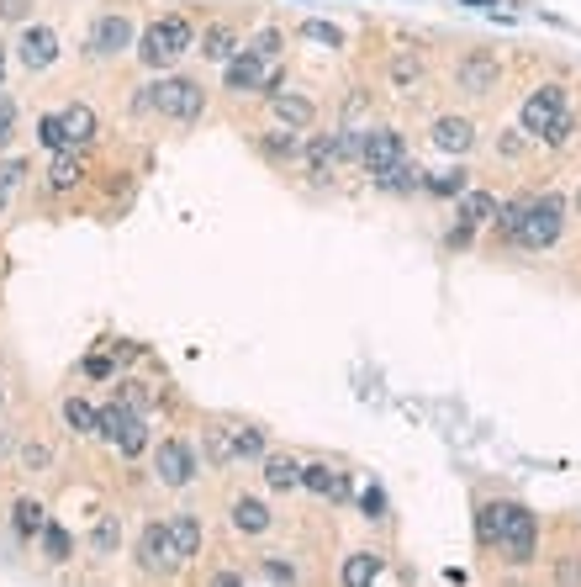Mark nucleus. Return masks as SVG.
<instances>
[{"mask_svg": "<svg viewBox=\"0 0 581 587\" xmlns=\"http://www.w3.org/2000/svg\"><path fill=\"white\" fill-rule=\"evenodd\" d=\"M529 201H534V196H513V201H502L497 217H492V223H497V238H513V244H518V228H523V212H529Z\"/></svg>", "mask_w": 581, "mask_h": 587, "instance_id": "30", "label": "nucleus"}, {"mask_svg": "<svg viewBox=\"0 0 581 587\" xmlns=\"http://www.w3.org/2000/svg\"><path fill=\"white\" fill-rule=\"evenodd\" d=\"M302 38H307V43H323V48H344V27H333V22H317V16H307V22H302Z\"/></svg>", "mask_w": 581, "mask_h": 587, "instance_id": "36", "label": "nucleus"}, {"mask_svg": "<svg viewBox=\"0 0 581 587\" xmlns=\"http://www.w3.org/2000/svg\"><path fill=\"white\" fill-rule=\"evenodd\" d=\"M228 90L233 96H254V90H265V59L243 48L238 59L228 64Z\"/></svg>", "mask_w": 581, "mask_h": 587, "instance_id": "14", "label": "nucleus"}, {"mask_svg": "<svg viewBox=\"0 0 581 587\" xmlns=\"http://www.w3.org/2000/svg\"><path fill=\"white\" fill-rule=\"evenodd\" d=\"M391 85H397L402 96H412V90L423 85V59H418L412 48H402L397 59H391Z\"/></svg>", "mask_w": 581, "mask_h": 587, "instance_id": "26", "label": "nucleus"}, {"mask_svg": "<svg viewBox=\"0 0 581 587\" xmlns=\"http://www.w3.org/2000/svg\"><path fill=\"white\" fill-rule=\"evenodd\" d=\"M80 180H85L80 154H74V149L53 154V164H48V186H53V191H69V186H80Z\"/></svg>", "mask_w": 581, "mask_h": 587, "instance_id": "24", "label": "nucleus"}, {"mask_svg": "<svg viewBox=\"0 0 581 587\" xmlns=\"http://www.w3.org/2000/svg\"><path fill=\"white\" fill-rule=\"evenodd\" d=\"M566 112V85H539L529 90V101H523V112H518V127L529 138H545V127Z\"/></svg>", "mask_w": 581, "mask_h": 587, "instance_id": "6", "label": "nucleus"}, {"mask_svg": "<svg viewBox=\"0 0 581 587\" xmlns=\"http://www.w3.org/2000/svg\"><path fill=\"white\" fill-rule=\"evenodd\" d=\"M11 524H16V535H43V529H48V513H43V503H37V498H22V503H16L11 508Z\"/></svg>", "mask_w": 581, "mask_h": 587, "instance_id": "29", "label": "nucleus"}, {"mask_svg": "<svg viewBox=\"0 0 581 587\" xmlns=\"http://www.w3.org/2000/svg\"><path fill=\"white\" fill-rule=\"evenodd\" d=\"M560 228H566V201H560L555 191L545 196H534L529 201V212H523V228H518V244L523 249H550Z\"/></svg>", "mask_w": 581, "mask_h": 587, "instance_id": "4", "label": "nucleus"}, {"mask_svg": "<svg viewBox=\"0 0 581 587\" xmlns=\"http://www.w3.org/2000/svg\"><path fill=\"white\" fill-rule=\"evenodd\" d=\"M265 572H270V582H286V587L296 582V566L280 561V556H265Z\"/></svg>", "mask_w": 581, "mask_h": 587, "instance_id": "44", "label": "nucleus"}, {"mask_svg": "<svg viewBox=\"0 0 581 587\" xmlns=\"http://www.w3.org/2000/svg\"><path fill=\"white\" fill-rule=\"evenodd\" d=\"M212 587H243V577H238V572H217Z\"/></svg>", "mask_w": 581, "mask_h": 587, "instance_id": "52", "label": "nucleus"}, {"mask_svg": "<svg viewBox=\"0 0 581 587\" xmlns=\"http://www.w3.org/2000/svg\"><path fill=\"white\" fill-rule=\"evenodd\" d=\"M576 212H581V186H576Z\"/></svg>", "mask_w": 581, "mask_h": 587, "instance_id": "55", "label": "nucleus"}, {"mask_svg": "<svg viewBox=\"0 0 581 587\" xmlns=\"http://www.w3.org/2000/svg\"><path fill=\"white\" fill-rule=\"evenodd\" d=\"M233 529H238V535H265V529H270V508L259 498H233Z\"/></svg>", "mask_w": 581, "mask_h": 587, "instance_id": "23", "label": "nucleus"}, {"mask_svg": "<svg viewBox=\"0 0 581 587\" xmlns=\"http://www.w3.org/2000/svg\"><path fill=\"white\" fill-rule=\"evenodd\" d=\"M428 138H434V149H444V154H465L476 143V127H471V117H439Z\"/></svg>", "mask_w": 581, "mask_h": 587, "instance_id": "16", "label": "nucleus"}, {"mask_svg": "<svg viewBox=\"0 0 581 587\" xmlns=\"http://www.w3.org/2000/svg\"><path fill=\"white\" fill-rule=\"evenodd\" d=\"M206 461H212V466L233 461V429H206Z\"/></svg>", "mask_w": 581, "mask_h": 587, "instance_id": "38", "label": "nucleus"}, {"mask_svg": "<svg viewBox=\"0 0 581 587\" xmlns=\"http://www.w3.org/2000/svg\"><path fill=\"white\" fill-rule=\"evenodd\" d=\"M302 487L317 492V498H333V503H344L349 498V476L339 466H328V461H312L302 466Z\"/></svg>", "mask_w": 581, "mask_h": 587, "instance_id": "13", "label": "nucleus"}, {"mask_svg": "<svg viewBox=\"0 0 581 587\" xmlns=\"http://www.w3.org/2000/svg\"><path fill=\"white\" fill-rule=\"evenodd\" d=\"M465 6H476V11H492V6H497V0H465Z\"/></svg>", "mask_w": 581, "mask_h": 587, "instance_id": "53", "label": "nucleus"}, {"mask_svg": "<svg viewBox=\"0 0 581 587\" xmlns=\"http://www.w3.org/2000/svg\"><path fill=\"white\" fill-rule=\"evenodd\" d=\"M101 434L127 455V461L148 450V424H143L138 408H127V402H111V408H101Z\"/></svg>", "mask_w": 581, "mask_h": 587, "instance_id": "5", "label": "nucleus"}, {"mask_svg": "<svg viewBox=\"0 0 581 587\" xmlns=\"http://www.w3.org/2000/svg\"><path fill=\"white\" fill-rule=\"evenodd\" d=\"M85 376H90V381H111V376H117V365H111L106 355H90V360H85Z\"/></svg>", "mask_w": 581, "mask_h": 587, "instance_id": "45", "label": "nucleus"}, {"mask_svg": "<svg viewBox=\"0 0 581 587\" xmlns=\"http://www.w3.org/2000/svg\"><path fill=\"white\" fill-rule=\"evenodd\" d=\"M270 106H275V122L291 127V133H307V127L317 122V106H312L307 96H291V90H280Z\"/></svg>", "mask_w": 581, "mask_h": 587, "instance_id": "17", "label": "nucleus"}, {"mask_svg": "<svg viewBox=\"0 0 581 587\" xmlns=\"http://www.w3.org/2000/svg\"><path fill=\"white\" fill-rule=\"evenodd\" d=\"M423 191L428 196H465V191H471V170H460V164H455V170H444V175H428Z\"/></svg>", "mask_w": 581, "mask_h": 587, "instance_id": "33", "label": "nucleus"}, {"mask_svg": "<svg viewBox=\"0 0 581 587\" xmlns=\"http://www.w3.org/2000/svg\"><path fill=\"white\" fill-rule=\"evenodd\" d=\"M376 186H381V191H391V196H412V191H423V186H428V175H423L412 159H397L386 175H376Z\"/></svg>", "mask_w": 581, "mask_h": 587, "instance_id": "18", "label": "nucleus"}, {"mask_svg": "<svg viewBox=\"0 0 581 587\" xmlns=\"http://www.w3.org/2000/svg\"><path fill=\"white\" fill-rule=\"evenodd\" d=\"M11 133H16V106H11L6 90H0V143H11Z\"/></svg>", "mask_w": 581, "mask_h": 587, "instance_id": "43", "label": "nucleus"}, {"mask_svg": "<svg viewBox=\"0 0 581 587\" xmlns=\"http://www.w3.org/2000/svg\"><path fill=\"white\" fill-rule=\"evenodd\" d=\"M571 133H576V117H571V112H560V117L545 127V143H550V149H560V143H571Z\"/></svg>", "mask_w": 581, "mask_h": 587, "instance_id": "41", "label": "nucleus"}, {"mask_svg": "<svg viewBox=\"0 0 581 587\" xmlns=\"http://www.w3.org/2000/svg\"><path fill=\"white\" fill-rule=\"evenodd\" d=\"M64 133H69V149H85L90 138H96V112H90L85 101H74V106H64Z\"/></svg>", "mask_w": 581, "mask_h": 587, "instance_id": "22", "label": "nucleus"}, {"mask_svg": "<svg viewBox=\"0 0 581 587\" xmlns=\"http://www.w3.org/2000/svg\"><path fill=\"white\" fill-rule=\"evenodd\" d=\"M497 75H502V64H497V53H465V59L455 64V85L465 90V96H486V90H497Z\"/></svg>", "mask_w": 581, "mask_h": 587, "instance_id": "10", "label": "nucleus"}, {"mask_svg": "<svg viewBox=\"0 0 581 587\" xmlns=\"http://www.w3.org/2000/svg\"><path fill=\"white\" fill-rule=\"evenodd\" d=\"M397 159H407V143H402L397 127H370V133H365V154H360V164L370 170V180L386 175Z\"/></svg>", "mask_w": 581, "mask_h": 587, "instance_id": "9", "label": "nucleus"}, {"mask_svg": "<svg viewBox=\"0 0 581 587\" xmlns=\"http://www.w3.org/2000/svg\"><path fill=\"white\" fill-rule=\"evenodd\" d=\"M185 48H196V27L185 22V16H159V22L138 38V59L148 69H164V64H175Z\"/></svg>", "mask_w": 581, "mask_h": 587, "instance_id": "2", "label": "nucleus"}, {"mask_svg": "<svg viewBox=\"0 0 581 587\" xmlns=\"http://www.w3.org/2000/svg\"><path fill=\"white\" fill-rule=\"evenodd\" d=\"M497 550L513 566H529L539 550V519L523 503H502V529H497Z\"/></svg>", "mask_w": 581, "mask_h": 587, "instance_id": "3", "label": "nucleus"}, {"mask_svg": "<svg viewBox=\"0 0 581 587\" xmlns=\"http://www.w3.org/2000/svg\"><path fill=\"white\" fill-rule=\"evenodd\" d=\"M280 48H286V38H280V32H275V27H265V32H259V38L249 43V53H259V59H265V64L275 59V53H280Z\"/></svg>", "mask_w": 581, "mask_h": 587, "instance_id": "40", "label": "nucleus"}, {"mask_svg": "<svg viewBox=\"0 0 581 587\" xmlns=\"http://www.w3.org/2000/svg\"><path fill=\"white\" fill-rule=\"evenodd\" d=\"M138 112H159V117H170V122H196L206 112V90L196 80H185V75H170V80H159V85L143 90Z\"/></svg>", "mask_w": 581, "mask_h": 587, "instance_id": "1", "label": "nucleus"}, {"mask_svg": "<svg viewBox=\"0 0 581 587\" xmlns=\"http://www.w3.org/2000/svg\"><path fill=\"white\" fill-rule=\"evenodd\" d=\"M16 180H22V159H6V164H0V196H6Z\"/></svg>", "mask_w": 581, "mask_h": 587, "instance_id": "46", "label": "nucleus"}, {"mask_svg": "<svg viewBox=\"0 0 581 587\" xmlns=\"http://www.w3.org/2000/svg\"><path fill=\"white\" fill-rule=\"evenodd\" d=\"M0 201H6V196H0Z\"/></svg>", "mask_w": 581, "mask_h": 587, "instance_id": "56", "label": "nucleus"}, {"mask_svg": "<svg viewBox=\"0 0 581 587\" xmlns=\"http://www.w3.org/2000/svg\"><path fill=\"white\" fill-rule=\"evenodd\" d=\"M455 217H460L465 228L492 223V217H497V196L492 191H465V196H455Z\"/></svg>", "mask_w": 581, "mask_h": 587, "instance_id": "19", "label": "nucleus"}, {"mask_svg": "<svg viewBox=\"0 0 581 587\" xmlns=\"http://www.w3.org/2000/svg\"><path fill=\"white\" fill-rule=\"evenodd\" d=\"M138 566L143 572H170L175 561V545H170V524H148L143 540H138Z\"/></svg>", "mask_w": 581, "mask_h": 587, "instance_id": "11", "label": "nucleus"}, {"mask_svg": "<svg viewBox=\"0 0 581 587\" xmlns=\"http://www.w3.org/2000/svg\"><path fill=\"white\" fill-rule=\"evenodd\" d=\"M259 149H265V159H296V154H302V133L280 127V133H275V138H265Z\"/></svg>", "mask_w": 581, "mask_h": 587, "instance_id": "35", "label": "nucleus"}, {"mask_svg": "<svg viewBox=\"0 0 581 587\" xmlns=\"http://www.w3.org/2000/svg\"><path fill=\"white\" fill-rule=\"evenodd\" d=\"M360 508H365V519H386V492H381V487H365Z\"/></svg>", "mask_w": 581, "mask_h": 587, "instance_id": "42", "label": "nucleus"}, {"mask_svg": "<svg viewBox=\"0 0 581 587\" xmlns=\"http://www.w3.org/2000/svg\"><path fill=\"white\" fill-rule=\"evenodd\" d=\"M16 53H22L27 69H48L53 59H59V32L53 27H27L22 43H16Z\"/></svg>", "mask_w": 581, "mask_h": 587, "instance_id": "12", "label": "nucleus"}, {"mask_svg": "<svg viewBox=\"0 0 581 587\" xmlns=\"http://www.w3.org/2000/svg\"><path fill=\"white\" fill-rule=\"evenodd\" d=\"M471 233H476V228L455 223V228H449V238H444V244H449V249H465V244H471Z\"/></svg>", "mask_w": 581, "mask_h": 587, "instance_id": "49", "label": "nucleus"}, {"mask_svg": "<svg viewBox=\"0 0 581 587\" xmlns=\"http://www.w3.org/2000/svg\"><path fill=\"white\" fill-rule=\"evenodd\" d=\"M117 545H122V519L117 513H101L96 529H90V550H96V556H111Z\"/></svg>", "mask_w": 581, "mask_h": 587, "instance_id": "32", "label": "nucleus"}, {"mask_svg": "<svg viewBox=\"0 0 581 587\" xmlns=\"http://www.w3.org/2000/svg\"><path fill=\"white\" fill-rule=\"evenodd\" d=\"M122 402H127V408H138V413L148 408V397L138 392V381H122Z\"/></svg>", "mask_w": 581, "mask_h": 587, "instance_id": "48", "label": "nucleus"}, {"mask_svg": "<svg viewBox=\"0 0 581 587\" xmlns=\"http://www.w3.org/2000/svg\"><path fill=\"white\" fill-rule=\"evenodd\" d=\"M122 48H133V22H127L122 11H101L96 22H90V53H96V59H117Z\"/></svg>", "mask_w": 581, "mask_h": 587, "instance_id": "8", "label": "nucleus"}, {"mask_svg": "<svg viewBox=\"0 0 581 587\" xmlns=\"http://www.w3.org/2000/svg\"><path fill=\"white\" fill-rule=\"evenodd\" d=\"M0 11H6L11 22H22V16H27V0H6V6H0Z\"/></svg>", "mask_w": 581, "mask_h": 587, "instance_id": "51", "label": "nucleus"}, {"mask_svg": "<svg viewBox=\"0 0 581 587\" xmlns=\"http://www.w3.org/2000/svg\"><path fill=\"white\" fill-rule=\"evenodd\" d=\"M265 487L270 492L302 487V461H296V455H265Z\"/></svg>", "mask_w": 581, "mask_h": 587, "instance_id": "21", "label": "nucleus"}, {"mask_svg": "<svg viewBox=\"0 0 581 587\" xmlns=\"http://www.w3.org/2000/svg\"><path fill=\"white\" fill-rule=\"evenodd\" d=\"M170 545H175V561H191L201 550V519L196 513H175L170 519Z\"/></svg>", "mask_w": 581, "mask_h": 587, "instance_id": "20", "label": "nucleus"}, {"mask_svg": "<svg viewBox=\"0 0 581 587\" xmlns=\"http://www.w3.org/2000/svg\"><path fill=\"white\" fill-rule=\"evenodd\" d=\"M265 429L254 424H233V461H265Z\"/></svg>", "mask_w": 581, "mask_h": 587, "instance_id": "27", "label": "nucleus"}, {"mask_svg": "<svg viewBox=\"0 0 581 587\" xmlns=\"http://www.w3.org/2000/svg\"><path fill=\"white\" fill-rule=\"evenodd\" d=\"M22 461H27V466H48V450H43V445H27Z\"/></svg>", "mask_w": 581, "mask_h": 587, "instance_id": "50", "label": "nucleus"}, {"mask_svg": "<svg viewBox=\"0 0 581 587\" xmlns=\"http://www.w3.org/2000/svg\"><path fill=\"white\" fill-rule=\"evenodd\" d=\"M581 582V556H566L560 561V587H576Z\"/></svg>", "mask_w": 581, "mask_h": 587, "instance_id": "47", "label": "nucleus"}, {"mask_svg": "<svg viewBox=\"0 0 581 587\" xmlns=\"http://www.w3.org/2000/svg\"><path fill=\"white\" fill-rule=\"evenodd\" d=\"M344 164V143H339V133H317L312 143H307V170H312V180H328L333 170Z\"/></svg>", "mask_w": 581, "mask_h": 587, "instance_id": "15", "label": "nucleus"}, {"mask_svg": "<svg viewBox=\"0 0 581 587\" xmlns=\"http://www.w3.org/2000/svg\"><path fill=\"white\" fill-rule=\"evenodd\" d=\"M154 476L164 487H185L196 476V450L185 445V439H159L154 450Z\"/></svg>", "mask_w": 581, "mask_h": 587, "instance_id": "7", "label": "nucleus"}, {"mask_svg": "<svg viewBox=\"0 0 581 587\" xmlns=\"http://www.w3.org/2000/svg\"><path fill=\"white\" fill-rule=\"evenodd\" d=\"M497 529H502V503H481L476 508V535H481V545H497Z\"/></svg>", "mask_w": 581, "mask_h": 587, "instance_id": "39", "label": "nucleus"}, {"mask_svg": "<svg viewBox=\"0 0 581 587\" xmlns=\"http://www.w3.org/2000/svg\"><path fill=\"white\" fill-rule=\"evenodd\" d=\"M381 577V556H370V550H354L344 561V587H370Z\"/></svg>", "mask_w": 581, "mask_h": 587, "instance_id": "28", "label": "nucleus"}, {"mask_svg": "<svg viewBox=\"0 0 581 587\" xmlns=\"http://www.w3.org/2000/svg\"><path fill=\"white\" fill-rule=\"evenodd\" d=\"M64 424H69L74 434H101V408H90V402L69 397V402H64Z\"/></svg>", "mask_w": 581, "mask_h": 587, "instance_id": "31", "label": "nucleus"}, {"mask_svg": "<svg viewBox=\"0 0 581 587\" xmlns=\"http://www.w3.org/2000/svg\"><path fill=\"white\" fill-rule=\"evenodd\" d=\"M201 53H206V59H217V64H233L238 53H243V43H238L233 27H212V32L201 38Z\"/></svg>", "mask_w": 581, "mask_h": 587, "instance_id": "25", "label": "nucleus"}, {"mask_svg": "<svg viewBox=\"0 0 581 587\" xmlns=\"http://www.w3.org/2000/svg\"><path fill=\"white\" fill-rule=\"evenodd\" d=\"M0 75H6V48H0ZM0 90H6V85H0Z\"/></svg>", "mask_w": 581, "mask_h": 587, "instance_id": "54", "label": "nucleus"}, {"mask_svg": "<svg viewBox=\"0 0 581 587\" xmlns=\"http://www.w3.org/2000/svg\"><path fill=\"white\" fill-rule=\"evenodd\" d=\"M37 540H43V556H48V561H69V550H74V545H69V529L53 524V519H48V529H43Z\"/></svg>", "mask_w": 581, "mask_h": 587, "instance_id": "37", "label": "nucleus"}, {"mask_svg": "<svg viewBox=\"0 0 581 587\" xmlns=\"http://www.w3.org/2000/svg\"><path fill=\"white\" fill-rule=\"evenodd\" d=\"M37 143H43V149H53V154L69 149V133H64V117H59V112H48L43 122H37Z\"/></svg>", "mask_w": 581, "mask_h": 587, "instance_id": "34", "label": "nucleus"}]
</instances>
